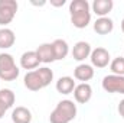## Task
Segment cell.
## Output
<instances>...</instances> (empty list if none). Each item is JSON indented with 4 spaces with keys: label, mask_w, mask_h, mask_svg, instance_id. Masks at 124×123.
<instances>
[{
    "label": "cell",
    "mask_w": 124,
    "mask_h": 123,
    "mask_svg": "<svg viewBox=\"0 0 124 123\" xmlns=\"http://www.w3.org/2000/svg\"><path fill=\"white\" fill-rule=\"evenodd\" d=\"M91 45L88 44V42H85V41H79V42H77L75 45H74V48H72V58L75 60V61H85L87 58H90V55H91Z\"/></svg>",
    "instance_id": "cell-8"
},
{
    "label": "cell",
    "mask_w": 124,
    "mask_h": 123,
    "mask_svg": "<svg viewBox=\"0 0 124 123\" xmlns=\"http://www.w3.org/2000/svg\"><path fill=\"white\" fill-rule=\"evenodd\" d=\"M74 77L81 81V83H87L90 80H93L94 77V68L93 65H88V64H79L75 67L74 70Z\"/></svg>",
    "instance_id": "cell-12"
},
{
    "label": "cell",
    "mask_w": 124,
    "mask_h": 123,
    "mask_svg": "<svg viewBox=\"0 0 124 123\" xmlns=\"http://www.w3.org/2000/svg\"><path fill=\"white\" fill-rule=\"evenodd\" d=\"M102 88L107 93L124 94V77L121 75H105L102 78Z\"/></svg>",
    "instance_id": "cell-5"
},
{
    "label": "cell",
    "mask_w": 124,
    "mask_h": 123,
    "mask_svg": "<svg viewBox=\"0 0 124 123\" xmlns=\"http://www.w3.org/2000/svg\"><path fill=\"white\" fill-rule=\"evenodd\" d=\"M77 116V104L72 100H61L49 116L51 123H69Z\"/></svg>",
    "instance_id": "cell-2"
},
{
    "label": "cell",
    "mask_w": 124,
    "mask_h": 123,
    "mask_svg": "<svg viewBox=\"0 0 124 123\" xmlns=\"http://www.w3.org/2000/svg\"><path fill=\"white\" fill-rule=\"evenodd\" d=\"M54 52H55V60H65L69 54V45L65 39H55L52 42Z\"/></svg>",
    "instance_id": "cell-18"
},
{
    "label": "cell",
    "mask_w": 124,
    "mask_h": 123,
    "mask_svg": "<svg viewBox=\"0 0 124 123\" xmlns=\"http://www.w3.org/2000/svg\"><path fill=\"white\" fill-rule=\"evenodd\" d=\"M114 29V22L110 18H98L94 22V31L98 35H108Z\"/></svg>",
    "instance_id": "cell-14"
},
{
    "label": "cell",
    "mask_w": 124,
    "mask_h": 123,
    "mask_svg": "<svg viewBox=\"0 0 124 123\" xmlns=\"http://www.w3.org/2000/svg\"><path fill=\"white\" fill-rule=\"evenodd\" d=\"M17 7L19 4L16 0H0V26L6 28V25L15 19Z\"/></svg>",
    "instance_id": "cell-4"
},
{
    "label": "cell",
    "mask_w": 124,
    "mask_h": 123,
    "mask_svg": "<svg viewBox=\"0 0 124 123\" xmlns=\"http://www.w3.org/2000/svg\"><path fill=\"white\" fill-rule=\"evenodd\" d=\"M12 120L13 123H31L32 122V113L28 107L17 106L12 112Z\"/></svg>",
    "instance_id": "cell-15"
},
{
    "label": "cell",
    "mask_w": 124,
    "mask_h": 123,
    "mask_svg": "<svg viewBox=\"0 0 124 123\" xmlns=\"http://www.w3.org/2000/svg\"><path fill=\"white\" fill-rule=\"evenodd\" d=\"M90 60H91V64L93 67H97V68H105L108 67V64L111 61V57H110V52L105 49V48H95L91 51V55H90Z\"/></svg>",
    "instance_id": "cell-6"
},
{
    "label": "cell",
    "mask_w": 124,
    "mask_h": 123,
    "mask_svg": "<svg viewBox=\"0 0 124 123\" xmlns=\"http://www.w3.org/2000/svg\"><path fill=\"white\" fill-rule=\"evenodd\" d=\"M117 110H118V114H120V116L124 119V98L120 101V103H118V107H117Z\"/></svg>",
    "instance_id": "cell-22"
},
{
    "label": "cell",
    "mask_w": 124,
    "mask_h": 123,
    "mask_svg": "<svg viewBox=\"0 0 124 123\" xmlns=\"http://www.w3.org/2000/svg\"><path fill=\"white\" fill-rule=\"evenodd\" d=\"M39 64H40V61H39L36 51H26L20 57V67L23 70H32L33 71V70L39 68Z\"/></svg>",
    "instance_id": "cell-10"
},
{
    "label": "cell",
    "mask_w": 124,
    "mask_h": 123,
    "mask_svg": "<svg viewBox=\"0 0 124 123\" xmlns=\"http://www.w3.org/2000/svg\"><path fill=\"white\" fill-rule=\"evenodd\" d=\"M15 100H16V96H15V93L12 91L10 88H1V90H0V103H1L7 110H9L10 107H13Z\"/></svg>",
    "instance_id": "cell-19"
},
{
    "label": "cell",
    "mask_w": 124,
    "mask_h": 123,
    "mask_svg": "<svg viewBox=\"0 0 124 123\" xmlns=\"http://www.w3.org/2000/svg\"><path fill=\"white\" fill-rule=\"evenodd\" d=\"M121 31H123V33H124V19L121 20Z\"/></svg>",
    "instance_id": "cell-25"
},
{
    "label": "cell",
    "mask_w": 124,
    "mask_h": 123,
    "mask_svg": "<svg viewBox=\"0 0 124 123\" xmlns=\"http://www.w3.org/2000/svg\"><path fill=\"white\" fill-rule=\"evenodd\" d=\"M90 3L87 0H72L69 3V13L79 12V10H90Z\"/></svg>",
    "instance_id": "cell-21"
},
{
    "label": "cell",
    "mask_w": 124,
    "mask_h": 123,
    "mask_svg": "<svg viewBox=\"0 0 124 123\" xmlns=\"http://www.w3.org/2000/svg\"><path fill=\"white\" fill-rule=\"evenodd\" d=\"M51 4L55 6V7H61L65 4V0H51Z\"/></svg>",
    "instance_id": "cell-23"
},
{
    "label": "cell",
    "mask_w": 124,
    "mask_h": 123,
    "mask_svg": "<svg viewBox=\"0 0 124 123\" xmlns=\"http://www.w3.org/2000/svg\"><path fill=\"white\" fill-rule=\"evenodd\" d=\"M54 80V71L48 67H39L33 71H28L23 83L25 87L31 91H39L45 87H48L51 84V81Z\"/></svg>",
    "instance_id": "cell-1"
},
{
    "label": "cell",
    "mask_w": 124,
    "mask_h": 123,
    "mask_svg": "<svg viewBox=\"0 0 124 123\" xmlns=\"http://www.w3.org/2000/svg\"><path fill=\"white\" fill-rule=\"evenodd\" d=\"M91 22V12L90 10H79L71 13V23L77 29H84Z\"/></svg>",
    "instance_id": "cell-9"
},
{
    "label": "cell",
    "mask_w": 124,
    "mask_h": 123,
    "mask_svg": "<svg viewBox=\"0 0 124 123\" xmlns=\"http://www.w3.org/2000/svg\"><path fill=\"white\" fill-rule=\"evenodd\" d=\"M74 98H75V101L77 103H79V104H85V103H88L90 100H91V97H93V88H91V86L88 84V83H81V84H78L75 88H74Z\"/></svg>",
    "instance_id": "cell-7"
},
{
    "label": "cell",
    "mask_w": 124,
    "mask_h": 123,
    "mask_svg": "<svg viewBox=\"0 0 124 123\" xmlns=\"http://www.w3.org/2000/svg\"><path fill=\"white\" fill-rule=\"evenodd\" d=\"M15 42H16V35L12 29L9 28L0 29V49H9L15 45Z\"/></svg>",
    "instance_id": "cell-16"
},
{
    "label": "cell",
    "mask_w": 124,
    "mask_h": 123,
    "mask_svg": "<svg viewBox=\"0 0 124 123\" xmlns=\"http://www.w3.org/2000/svg\"><path fill=\"white\" fill-rule=\"evenodd\" d=\"M56 91L61 93V94H71V93H74V88L77 87V84H75V81H74V78L72 77H61L58 81H56Z\"/></svg>",
    "instance_id": "cell-17"
},
{
    "label": "cell",
    "mask_w": 124,
    "mask_h": 123,
    "mask_svg": "<svg viewBox=\"0 0 124 123\" xmlns=\"http://www.w3.org/2000/svg\"><path fill=\"white\" fill-rule=\"evenodd\" d=\"M113 7H114L113 0H94L91 4L93 12L100 18H107V15L113 10Z\"/></svg>",
    "instance_id": "cell-11"
},
{
    "label": "cell",
    "mask_w": 124,
    "mask_h": 123,
    "mask_svg": "<svg viewBox=\"0 0 124 123\" xmlns=\"http://www.w3.org/2000/svg\"><path fill=\"white\" fill-rule=\"evenodd\" d=\"M6 110H7V109H6V107H4V106H3V104L0 103V119H1L3 116H4V113H6Z\"/></svg>",
    "instance_id": "cell-24"
},
{
    "label": "cell",
    "mask_w": 124,
    "mask_h": 123,
    "mask_svg": "<svg viewBox=\"0 0 124 123\" xmlns=\"http://www.w3.org/2000/svg\"><path fill=\"white\" fill-rule=\"evenodd\" d=\"M36 54L39 57V61L43 62V64H51V62L56 61L52 44H42V45H39L38 49H36Z\"/></svg>",
    "instance_id": "cell-13"
},
{
    "label": "cell",
    "mask_w": 124,
    "mask_h": 123,
    "mask_svg": "<svg viewBox=\"0 0 124 123\" xmlns=\"http://www.w3.org/2000/svg\"><path fill=\"white\" fill-rule=\"evenodd\" d=\"M19 74H20V70L16 65L15 58L7 52H1L0 54V80L15 81L19 77Z\"/></svg>",
    "instance_id": "cell-3"
},
{
    "label": "cell",
    "mask_w": 124,
    "mask_h": 123,
    "mask_svg": "<svg viewBox=\"0 0 124 123\" xmlns=\"http://www.w3.org/2000/svg\"><path fill=\"white\" fill-rule=\"evenodd\" d=\"M110 70L114 75H121L124 77V58L123 57H117L110 62Z\"/></svg>",
    "instance_id": "cell-20"
}]
</instances>
